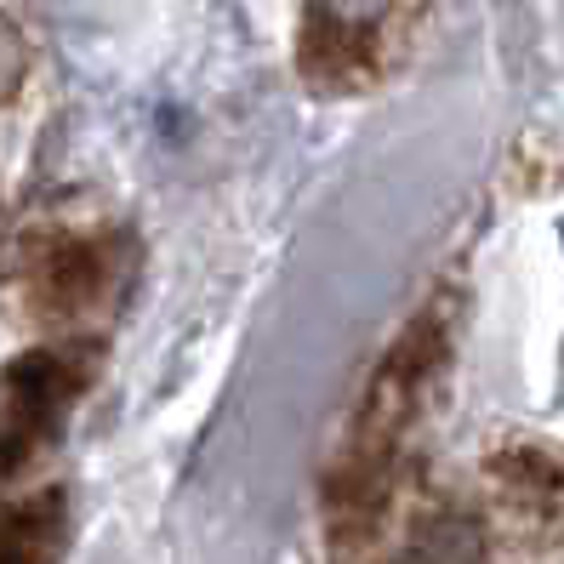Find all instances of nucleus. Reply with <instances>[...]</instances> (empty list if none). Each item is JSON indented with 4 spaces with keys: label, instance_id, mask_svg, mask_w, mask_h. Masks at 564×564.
Masks as SVG:
<instances>
[{
    "label": "nucleus",
    "instance_id": "5",
    "mask_svg": "<svg viewBox=\"0 0 564 564\" xmlns=\"http://www.w3.org/2000/svg\"><path fill=\"white\" fill-rule=\"evenodd\" d=\"M63 553V490H35L0 508V564H57Z\"/></svg>",
    "mask_w": 564,
    "mask_h": 564
},
{
    "label": "nucleus",
    "instance_id": "2",
    "mask_svg": "<svg viewBox=\"0 0 564 564\" xmlns=\"http://www.w3.org/2000/svg\"><path fill=\"white\" fill-rule=\"evenodd\" d=\"M427 0H303L296 57L314 91H365L405 57Z\"/></svg>",
    "mask_w": 564,
    "mask_h": 564
},
{
    "label": "nucleus",
    "instance_id": "4",
    "mask_svg": "<svg viewBox=\"0 0 564 564\" xmlns=\"http://www.w3.org/2000/svg\"><path fill=\"white\" fill-rule=\"evenodd\" d=\"M359 547H382V564H490V542L474 513L456 502H422L405 519H382L359 536Z\"/></svg>",
    "mask_w": 564,
    "mask_h": 564
},
{
    "label": "nucleus",
    "instance_id": "6",
    "mask_svg": "<svg viewBox=\"0 0 564 564\" xmlns=\"http://www.w3.org/2000/svg\"><path fill=\"white\" fill-rule=\"evenodd\" d=\"M35 35H29V23H23V7L18 0H0V120H7L29 86H35Z\"/></svg>",
    "mask_w": 564,
    "mask_h": 564
},
{
    "label": "nucleus",
    "instance_id": "1",
    "mask_svg": "<svg viewBox=\"0 0 564 564\" xmlns=\"http://www.w3.org/2000/svg\"><path fill=\"white\" fill-rule=\"evenodd\" d=\"M138 246L91 200H52L0 240V319L41 343H86L131 285Z\"/></svg>",
    "mask_w": 564,
    "mask_h": 564
},
{
    "label": "nucleus",
    "instance_id": "3",
    "mask_svg": "<svg viewBox=\"0 0 564 564\" xmlns=\"http://www.w3.org/2000/svg\"><path fill=\"white\" fill-rule=\"evenodd\" d=\"M91 382L86 343H35L0 371V485L35 462Z\"/></svg>",
    "mask_w": 564,
    "mask_h": 564
}]
</instances>
